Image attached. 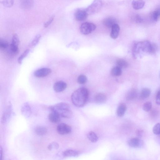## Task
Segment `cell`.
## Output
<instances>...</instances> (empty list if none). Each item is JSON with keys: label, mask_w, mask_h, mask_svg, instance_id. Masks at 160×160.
<instances>
[{"label": "cell", "mask_w": 160, "mask_h": 160, "mask_svg": "<svg viewBox=\"0 0 160 160\" xmlns=\"http://www.w3.org/2000/svg\"><path fill=\"white\" fill-rule=\"evenodd\" d=\"M89 95L87 89L81 88L75 91L71 96L73 104L78 107H83L87 103Z\"/></svg>", "instance_id": "1"}, {"label": "cell", "mask_w": 160, "mask_h": 160, "mask_svg": "<svg viewBox=\"0 0 160 160\" xmlns=\"http://www.w3.org/2000/svg\"><path fill=\"white\" fill-rule=\"evenodd\" d=\"M102 5V0H94L90 6L86 9L88 15L94 14L100 10Z\"/></svg>", "instance_id": "2"}, {"label": "cell", "mask_w": 160, "mask_h": 160, "mask_svg": "<svg viewBox=\"0 0 160 160\" xmlns=\"http://www.w3.org/2000/svg\"><path fill=\"white\" fill-rule=\"evenodd\" d=\"M96 26L93 24L86 22L81 25L80 29L82 33L87 35L92 33L96 29Z\"/></svg>", "instance_id": "3"}, {"label": "cell", "mask_w": 160, "mask_h": 160, "mask_svg": "<svg viewBox=\"0 0 160 160\" xmlns=\"http://www.w3.org/2000/svg\"><path fill=\"white\" fill-rule=\"evenodd\" d=\"M50 109L51 111H55L60 113L62 111L68 109H70V107L68 104L61 102L57 103L55 105L50 106Z\"/></svg>", "instance_id": "4"}, {"label": "cell", "mask_w": 160, "mask_h": 160, "mask_svg": "<svg viewBox=\"0 0 160 160\" xmlns=\"http://www.w3.org/2000/svg\"><path fill=\"white\" fill-rule=\"evenodd\" d=\"M57 131L60 135H65L71 133L72 131V127L65 123H61L59 124L57 127Z\"/></svg>", "instance_id": "5"}, {"label": "cell", "mask_w": 160, "mask_h": 160, "mask_svg": "<svg viewBox=\"0 0 160 160\" xmlns=\"http://www.w3.org/2000/svg\"><path fill=\"white\" fill-rule=\"evenodd\" d=\"M51 72V69L49 68H44L38 69L34 72L35 76L38 78H42L49 75Z\"/></svg>", "instance_id": "6"}, {"label": "cell", "mask_w": 160, "mask_h": 160, "mask_svg": "<svg viewBox=\"0 0 160 160\" xmlns=\"http://www.w3.org/2000/svg\"><path fill=\"white\" fill-rule=\"evenodd\" d=\"M88 15L85 10L79 9L76 12L75 17L76 21H82L85 20Z\"/></svg>", "instance_id": "7"}, {"label": "cell", "mask_w": 160, "mask_h": 160, "mask_svg": "<svg viewBox=\"0 0 160 160\" xmlns=\"http://www.w3.org/2000/svg\"><path fill=\"white\" fill-rule=\"evenodd\" d=\"M128 144L131 147L138 148L143 146V142L140 139L138 138H134L131 139L129 141Z\"/></svg>", "instance_id": "8"}, {"label": "cell", "mask_w": 160, "mask_h": 160, "mask_svg": "<svg viewBox=\"0 0 160 160\" xmlns=\"http://www.w3.org/2000/svg\"><path fill=\"white\" fill-rule=\"evenodd\" d=\"M67 87L66 83L62 81H60L55 83L53 88L57 92H62L64 91Z\"/></svg>", "instance_id": "9"}, {"label": "cell", "mask_w": 160, "mask_h": 160, "mask_svg": "<svg viewBox=\"0 0 160 160\" xmlns=\"http://www.w3.org/2000/svg\"><path fill=\"white\" fill-rule=\"evenodd\" d=\"M61 116L58 112L55 111H51L49 118V121L52 123H57L60 122Z\"/></svg>", "instance_id": "10"}, {"label": "cell", "mask_w": 160, "mask_h": 160, "mask_svg": "<svg viewBox=\"0 0 160 160\" xmlns=\"http://www.w3.org/2000/svg\"><path fill=\"white\" fill-rule=\"evenodd\" d=\"M21 112L25 117L28 118L30 117L31 114V110L30 107L28 103H25L22 105Z\"/></svg>", "instance_id": "11"}, {"label": "cell", "mask_w": 160, "mask_h": 160, "mask_svg": "<svg viewBox=\"0 0 160 160\" xmlns=\"http://www.w3.org/2000/svg\"><path fill=\"white\" fill-rule=\"evenodd\" d=\"M34 4V0H20L21 7L25 10L30 9Z\"/></svg>", "instance_id": "12"}, {"label": "cell", "mask_w": 160, "mask_h": 160, "mask_svg": "<svg viewBox=\"0 0 160 160\" xmlns=\"http://www.w3.org/2000/svg\"><path fill=\"white\" fill-rule=\"evenodd\" d=\"M103 23L106 27L111 28L114 25L117 24L116 20L112 17L106 18L103 20Z\"/></svg>", "instance_id": "13"}, {"label": "cell", "mask_w": 160, "mask_h": 160, "mask_svg": "<svg viewBox=\"0 0 160 160\" xmlns=\"http://www.w3.org/2000/svg\"><path fill=\"white\" fill-rule=\"evenodd\" d=\"M120 31V28L117 24L114 25L111 28V37L113 39H116L118 37Z\"/></svg>", "instance_id": "14"}, {"label": "cell", "mask_w": 160, "mask_h": 160, "mask_svg": "<svg viewBox=\"0 0 160 160\" xmlns=\"http://www.w3.org/2000/svg\"><path fill=\"white\" fill-rule=\"evenodd\" d=\"M127 109L126 105L124 103L120 104L118 106L117 111V114L119 117L123 116L125 114Z\"/></svg>", "instance_id": "15"}, {"label": "cell", "mask_w": 160, "mask_h": 160, "mask_svg": "<svg viewBox=\"0 0 160 160\" xmlns=\"http://www.w3.org/2000/svg\"><path fill=\"white\" fill-rule=\"evenodd\" d=\"M106 96L102 93L97 94L95 97V102L97 103H103L106 102Z\"/></svg>", "instance_id": "16"}, {"label": "cell", "mask_w": 160, "mask_h": 160, "mask_svg": "<svg viewBox=\"0 0 160 160\" xmlns=\"http://www.w3.org/2000/svg\"><path fill=\"white\" fill-rule=\"evenodd\" d=\"M145 2L143 0H136L132 3V6L134 9L136 10L141 9L144 6Z\"/></svg>", "instance_id": "17"}, {"label": "cell", "mask_w": 160, "mask_h": 160, "mask_svg": "<svg viewBox=\"0 0 160 160\" xmlns=\"http://www.w3.org/2000/svg\"><path fill=\"white\" fill-rule=\"evenodd\" d=\"M137 96V91L135 89H132L127 93L126 96V99L128 101L133 100L136 98Z\"/></svg>", "instance_id": "18"}, {"label": "cell", "mask_w": 160, "mask_h": 160, "mask_svg": "<svg viewBox=\"0 0 160 160\" xmlns=\"http://www.w3.org/2000/svg\"><path fill=\"white\" fill-rule=\"evenodd\" d=\"M79 154V152L77 151L72 150H66L63 153V155L65 157H77Z\"/></svg>", "instance_id": "19"}, {"label": "cell", "mask_w": 160, "mask_h": 160, "mask_svg": "<svg viewBox=\"0 0 160 160\" xmlns=\"http://www.w3.org/2000/svg\"><path fill=\"white\" fill-rule=\"evenodd\" d=\"M35 132L39 136H43L46 135L47 132V129L44 127L39 126L35 129Z\"/></svg>", "instance_id": "20"}, {"label": "cell", "mask_w": 160, "mask_h": 160, "mask_svg": "<svg viewBox=\"0 0 160 160\" xmlns=\"http://www.w3.org/2000/svg\"><path fill=\"white\" fill-rule=\"evenodd\" d=\"M150 94L151 91L149 89L144 88L142 90L140 93V98L143 100L146 99L150 96Z\"/></svg>", "instance_id": "21"}, {"label": "cell", "mask_w": 160, "mask_h": 160, "mask_svg": "<svg viewBox=\"0 0 160 160\" xmlns=\"http://www.w3.org/2000/svg\"><path fill=\"white\" fill-rule=\"evenodd\" d=\"M87 136L88 139L93 143L96 142L98 140V137L97 135L93 131L89 132Z\"/></svg>", "instance_id": "22"}, {"label": "cell", "mask_w": 160, "mask_h": 160, "mask_svg": "<svg viewBox=\"0 0 160 160\" xmlns=\"http://www.w3.org/2000/svg\"><path fill=\"white\" fill-rule=\"evenodd\" d=\"M117 66L120 68L121 69L122 68H127L128 64L126 61L122 59H119L116 61Z\"/></svg>", "instance_id": "23"}, {"label": "cell", "mask_w": 160, "mask_h": 160, "mask_svg": "<svg viewBox=\"0 0 160 160\" xmlns=\"http://www.w3.org/2000/svg\"><path fill=\"white\" fill-rule=\"evenodd\" d=\"M122 73L121 68L117 66L113 68L111 71V75L115 76H118L121 75Z\"/></svg>", "instance_id": "24"}, {"label": "cell", "mask_w": 160, "mask_h": 160, "mask_svg": "<svg viewBox=\"0 0 160 160\" xmlns=\"http://www.w3.org/2000/svg\"><path fill=\"white\" fill-rule=\"evenodd\" d=\"M60 115L61 117L64 118H70L72 117L73 113L70 109H68L61 112Z\"/></svg>", "instance_id": "25"}, {"label": "cell", "mask_w": 160, "mask_h": 160, "mask_svg": "<svg viewBox=\"0 0 160 160\" xmlns=\"http://www.w3.org/2000/svg\"><path fill=\"white\" fill-rule=\"evenodd\" d=\"M2 5L6 8H10L14 5V0H2Z\"/></svg>", "instance_id": "26"}, {"label": "cell", "mask_w": 160, "mask_h": 160, "mask_svg": "<svg viewBox=\"0 0 160 160\" xmlns=\"http://www.w3.org/2000/svg\"><path fill=\"white\" fill-rule=\"evenodd\" d=\"M19 43L20 41L18 35L16 33L14 34L12 37L11 44L17 46H18Z\"/></svg>", "instance_id": "27"}, {"label": "cell", "mask_w": 160, "mask_h": 160, "mask_svg": "<svg viewBox=\"0 0 160 160\" xmlns=\"http://www.w3.org/2000/svg\"><path fill=\"white\" fill-rule=\"evenodd\" d=\"M152 104L150 102H147L145 103L143 105V110L146 112L150 111L152 109Z\"/></svg>", "instance_id": "28"}, {"label": "cell", "mask_w": 160, "mask_h": 160, "mask_svg": "<svg viewBox=\"0 0 160 160\" xmlns=\"http://www.w3.org/2000/svg\"><path fill=\"white\" fill-rule=\"evenodd\" d=\"M29 52V49H26L25 50L19 57L18 58V63L19 64H21L22 63V61L26 57Z\"/></svg>", "instance_id": "29"}, {"label": "cell", "mask_w": 160, "mask_h": 160, "mask_svg": "<svg viewBox=\"0 0 160 160\" xmlns=\"http://www.w3.org/2000/svg\"><path fill=\"white\" fill-rule=\"evenodd\" d=\"M59 145L58 143L56 142H52L48 146V149L51 151L52 150H57L59 148Z\"/></svg>", "instance_id": "30"}, {"label": "cell", "mask_w": 160, "mask_h": 160, "mask_svg": "<svg viewBox=\"0 0 160 160\" xmlns=\"http://www.w3.org/2000/svg\"><path fill=\"white\" fill-rule=\"evenodd\" d=\"M160 17V9L155 10L152 14V18L154 21H157Z\"/></svg>", "instance_id": "31"}, {"label": "cell", "mask_w": 160, "mask_h": 160, "mask_svg": "<svg viewBox=\"0 0 160 160\" xmlns=\"http://www.w3.org/2000/svg\"><path fill=\"white\" fill-rule=\"evenodd\" d=\"M153 131L155 135H160V123L155 124L153 128Z\"/></svg>", "instance_id": "32"}, {"label": "cell", "mask_w": 160, "mask_h": 160, "mask_svg": "<svg viewBox=\"0 0 160 160\" xmlns=\"http://www.w3.org/2000/svg\"><path fill=\"white\" fill-rule=\"evenodd\" d=\"M87 81V78L84 75H81L78 78V82L80 84H84Z\"/></svg>", "instance_id": "33"}, {"label": "cell", "mask_w": 160, "mask_h": 160, "mask_svg": "<svg viewBox=\"0 0 160 160\" xmlns=\"http://www.w3.org/2000/svg\"><path fill=\"white\" fill-rule=\"evenodd\" d=\"M41 38V35L38 34L36 35L31 42L32 46H34L36 45L39 42Z\"/></svg>", "instance_id": "34"}, {"label": "cell", "mask_w": 160, "mask_h": 160, "mask_svg": "<svg viewBox=\"0 0 160 160\" xmlns=\"http://www.w3.org/2000/svg\"><path fill=\"white\" fill-rule=\"evenodd\" d=\"M9 46L8 42L3 39H1L0 41V48L3 49L7 48Z\"/></svg>", "instance_id": "35"}, {"label": "cell", "mask_w": 160, "mask_h": 160, "mask_svg": "<svg viewBox=\"0 0 160 160\" xmlns=\"http://www.w3.org/2000/svg\"><path fill=\"white\" fill-rule=\"evenodd\" d=\"M10 109L9 108L7 111L4 114L2 117V121L3 123L5 122L9 117L10 113Z\"/></svg>", "instance_id": "36"}, {"label": "cell", "mask_w": 160, "mask_h": 160, "mask_svg": "<svg viewBox=\"0 0 160 160\" xmlns=\"http://www.w3.org/2000/svg\"><path fill=\"white\" fill-rule=\"evenodd\" d=\"M132 21L137 23H140L143 21L141 18L138 15H136L135 17H133Z\"/></svg>", "instance_id": "37"}, {"label": "cell", "mask_w": 160, "mask_h": 160, "mask_svg": "<svg viewBox=\"0 0 160 160\" xmlns=\"http://www.w3.org/2000/svg\"><path fill=\"white\" fill-rule=\"evenodd\" d=\"M10 48L11 51L14 54H17L19 52L18 46H17L12 44L10 45Z\"/></svg>", "instance_id": "38"}, {"label": "cell", "mask_w": 160, "mask_h": 160, "mask_svg": "<svg viewBox=\"0 0 160 160\" xmlns=\"http://www.w3.org/2000/svg\"><path fill=\"white\" fill-rule=\"evenodd\" d=\"M54 16H52L50 17V18L48 21L45 23L44 25V27L45 28L48 27L51 24L53 21H54Z\"/></svg>", "instance_id": "39"}, {"label": "cell", "mask_w": 160, "mask_h": 160, "mask_svg": "<svg viewBox=\"0 0 160 160\" xmlns=\"http://www.w3.org/2000/svg\"><path fill=\"white\" fill-rule=\"evenodd\" d=\"M156 103L158 105H160V91L157 93L156 98Z\"/></svg>", "instance_id": "40"}, {"label": "cell", "mask_w": 160, "mask_h": 160, "mask_svg": "<svg viewBox=\"0 0 160 160\" xmlns=\"http://www.w3.org/2000/svg\"><path fill=\"white\" fill-rule=\"evenodd\" d=\"M3 157V151L2 150V147L1 148V159L2 160V158Z\"/></svg>", "instance_id": "41"}]
</instances>
